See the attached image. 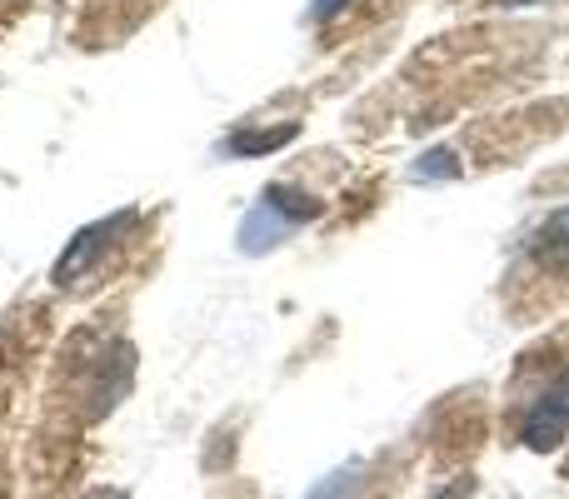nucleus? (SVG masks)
<instances>
[{"mask_svg":"<svg viewBox=\"0 0 569 499\" xmlns=\"http://www.w3.org/2000/svg\"><path fill=\"white\" fill-rule=\"evenodd\" d=\"M565 435H569V370L525 415V445H535V450H550Z\"/></svg>","mask_w":569,"mask_h":499,"instance_id":"2","label":"nucleus"},{"mask_svg":"<svg viewBox=\"0 0 569 499\" xmlns=\"http://www.w3.org/2000/svg\"><path fill=\"white\" fill-rule=\"evenodd\" d=\"M90 499H126V495H120V490H96Z\"/></svg>","mask_w":569,"mask_h":499,"instance_id":"9","label":"nucleus"},{"mask_svg":"<svg viewBox=\"0 0 569 499\" xmlns=\"http://www.w3.org/2000/svg\"><path fill=\"white\" fill-rule=\"evenodd\" d=\"M310 216H320V206H315L310 196H300V190H290V186H270L266 196H260V206L250 210V220L240 226V246L270 250V246H280L295 226H305Z\"/></svg>","mask_w":569,"mask_h":499,"instance_id":"1","label":"nucleus"},{"mask_svg":"<svg viewBox=\"0 0 569 499\" xmlns=\"http://www.w3.org/2000/svg\"><path fill=\"white\" fill-rule=\"evenodd\" d=\"M130 226V216H110V220H100V226H90V230H80L76 240L66 246V255H60V265H56V280L60 285H76L80 275H90V265L100 260L110 246H116V236Z\"/></svg>","mask_w":569,"mask_h":499,"instance_id":"3","label":"nucleus"},{"mask_svg":"<svg viewBox=\"0 0 569 499\" xmlns=\"http://www.w3.org/2000/svg\"><path fill=\"white\" fill-rule=\"evenodd\" d=\"M465 495H470V480H455V485H450V490H440V495H435V499H465Z\"/></svg>","mask_w":569,"mask_h":499,"instance_id":"7","label":"nucleus"},{"mask_svg":"<svg viewBox=\"0 0 569 499\" xmlns=\"http://www.w3.org/2000/svg\"><path fill=\"white\" fill-rule=\"evenodd\" d=\"M355 475H360V465H345V470L325 475V480L310 490V499H350V490H355Z\"/></svg>","mask_w":569,"mask_h":499,"instance_id":"6","label":"nucleus"},{"mask_svg":"<svg viewBox=\"0 0 569 499\" xmlns=\"http://www.w3.org/2000/svg\"><path fill=\"white\" fill-rule=\"evenodd\" d=\"M345 0H320V6H315V20H325V16H335V10H340Z\"/></svg>","mask_w":569,"mask_h":499,"instance_id":"8","label":"nucleus"},{"mask_svg":"<svg viewBox=\"0 0 569 499\" xmlns=\"http://www.w3.org/2000/svg\"><path fill=\"white\" fill-rule=\"evenodd\" d=\"M505 6H530V0H505Z\"/></svg>","mask_w":569,"mask_h":499,"instance_id":"10","label":"nucleus"},{"mask_svg":"<svg viewBox=\"0 0 569 499\" xmlns=\"http://www.w3.org/2000/svg\"><path fill=\"white\" fill-rule=\"evenodd\" d=\"M290 136H295V126H284V130H260V136H236V140H230V156H260V150L284 146Z\"/></svg>","mask_w":569,"mask_h":499,"instance_id":"5","label":"nucleus"},{"mask_svg":"<svg viewBox=\"0 0 569 499\" xmlns=\"http://www.w3.org/2000/svg\"><path fill=\"white\" fill-rule=\"evenodd\" d=\"M540 255L545 260H569V210H560V216L540 230Z\"/></svg>","mask_w":569,"mask_h":499,"instance_id":"4","label":"nucleus"}]
</instances>
